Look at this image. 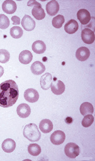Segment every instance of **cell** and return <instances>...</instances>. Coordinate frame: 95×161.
Masks as SVG:
<instances>
[{
	"label": "cell",
	"mask_w": 95,
	"mask_h": 161,
	"mask_svg": "<svg viewBox=\"0 0 95 161\" xmlns=\"http://www.w3.org/2000/svg\"><path fill=\"white\" fill-rule=\"evenodd\" d=\"M19 95L18 86L13 80H8L0 84V106L8 108L13 106Z\"/></svg>",
	"instance_id": "cell-1"
},
{
	"label": "cell",
	"mask_w": 95,
	"mask_h": 161,
	"mask_svg": "<svg viewBox=\"0 0 95 161\" xmlns=\"http://www.w3.org/2000/svg\"><path fill=\"white\" fill-rule=\"evenodd\" d=\"M23 134L24 137L30 142H37L41 138V134L35 124H29L25 125Z\"/></svg>",
	"instance_id": "cell-2"
},
{
	"label": "cell",
	"mask_w": 95,
	"mask_h": 161,
	"mask_svg": "<svg viewBox=\"0 0 95 161\" xmlns=\"http://www.w3.org/2000/svg\"><path fill=\"white\" fill-rule=\"evenodd\" d=\"M64 152L66 156L72 159H74L79 156L80 153V148L78 145L70 142L66 145Z\"/></svg>",
	"instance_id": "cell-3"
},
{
	"label": "cell",
	"mask_w": 95,
	"mask_h": 161,
	"mask_svg": "<svg viewBox=\"0 0 95 161\" xmlns=\"http://www.w3.org/2000/svg\"><path fill=\"white\" fill-rule=\"evenodd\" d=\"M66 140V134L64 132L60 130L54 131L50 136L51 142L55 145L62 144Z\"/></svg>",
	"instance_id": "cell-4"
},
{
	"label": "cell",
	"mask_w": 95,
	"mask_h": 161,
	"mask_svg": "<svg viewBox=\"0 0 95 161\" xmlns=\"http://www.w3.org/2000/svg\"><path fill=\"white\" fill-rule=\"evenodd\" d=\"M81 38L83 42L85 43L92 44L95 41V33L93 31L89 28H85L82 31Z\"/></svg>",
	"instance_id": "cell-5"
},
{
	"label": "cell",
	"mask_w": 95,
	"mask_h": 161,
	"mask_svg": "<svg viewBox=\"0 0 95 161\" xmlns=\"http://www.w3.org/2000/svg\"><path fill=\"white\" fill-rule=\"evenodd\" d=\"M24 97L27 102L33 103L38 101L39 98V94L36 90L30 88L25 90Z\"/></svg>",
	"instance_id": "cell-6"
},
{
	"label": "cell",
	"mask_w": 95,
	"mask_h": 161,
	"mask_svg": "<svg viewBox=\"0 0 95 161\" xmlns=\"http://www.w3.org/2000/svg\"><path fill=\"white\" fill-rule=\"evenodd\" d=\"M21 24L24 30L26 31H32L35 28L36 26V22L32 18L28 15H25L23 18Z\"/></svg>",
	"instance_id": "cell-7"
},
{
	"label": "cell",
	"mask_w": 95,
	"mask_h": 161,
	"mask_svg": "<svg viewBox=\"0 0 95 161\" xmlns=\"http://www.w3.org/2000/svg\"><path fill=\"white\" fill-rule=\"evenodd\" d=\"M91 52L89 49L87 47H80L76 52V58L77 59L81 61L84 62L87 60L90 56Z\"/></svg>",
	"instance_id": "cell-8"
},
{
	"label": "cell",
	"mask_w": 95,
	"mask_h": 161,
	"mask_svg": "<svg viewBox=\"0 0 95 161\" xmlns=\"http://www.w3.org/2000/svg\"><path fill=\"white\" fill-rule=\"evenodd\" d=\"M17 114L22 119H26L28 117L31 113V109L30 106L25 104L22 103L18 106L17 109Z\"/></svg>",
	"instance_id": "cell-9"
},
{
	"label": "cell",
	"mask_w": 95,
	"mask_h": 161,
	"mask_svg": "<svg viewBox=\"0 0 95 161\" xmlns=\"http://www.w3.org/2000/svg\"><path fill=\"white\" fill-rule=\"evenodd\" d=\"M2 8L4 13L13 14L17 10V4L13 0H6L2 5Z\"/></svg>",
	"instance_id": "cell-10"
},
{
	"label": "cell",
	"mask_w": 95,
	"mask_h": 161,
	"mask_svg": "<svg viewBox=\"0 0 95 161\" xmlns=\"http://www.w3.org/2000/svg\"><path fill=\"white\" fill-rule=\"evenodd\" d=\"M77 18L82 25H87L91 21V14L85 9H81L77 13Z\"/></svg>",
	"instance_id": "cell-11"
},
{
	"label": "cell",
	"mask_w": 95,
	"mask_h": 161,
	"mask_svg": "<svg viewBox=\"0 0 95 161\" xmlns=\"http://www.w3.org/2000/svg\"><path fill=\"white\" fill-rule=\"evenodd\" d=\"M40 86L41 89L47 90L50 89L53 83V77L49 73H46L40 78Z\"/></svg>",
	"instance_id": "cell-12"
},
{
	"label": "cell",
	"mask_w": 95,
	"mask_h": 161,
	"mask_svg": "<svg viewBox=\"0 0 95 161\" xmlns=\"http://www.w3.org/2000/svg\"><path fill=\"white\" fill-rule=\"evenodd\" d=\"M52 92L56 95H61L66 90L64 83L61 80L54 81L51 86Z\"/></svg>",
	"instance_id": "cell-13"
},
{
	"label": "cell",
	"mask_w": 95,
	"mask_h": 161,
	"mask_svg": "<svg viewBox=\"0 0 95 161\" xmlns=\"http://www.w3.org/2000/svg\"><path fill=\"white\" fill-rule=\"evenodd\" d=\"M59 9L58 2L55 0L51 1L46 5V11L50 16L55 15L58 13Z\"/></svg>",
	"instance_id": "cell-14"
},
{
	"label": "cell",
	"mask_w": 95,
	"mask_h": 161,
	"mask_svg": "<svg viewBox=\"0 0 95 161\" xmlns=\"http://www.w3.org/2000/svg\"><path fill=\"white\" fill-rule=\"evenodd\" d=\"M16 148V142L14 140L8 138L4 140L2 144V149L7 153H13Z\"/></svg>",
	"instance_id": "cell-15"
},
{
	"label": "cell",
	"mask_w": 95,
	"mask_h": 161,
	"mask_svg": "<svg viewBox=\"0 0 95 161\" xmlns=\"http://www.w3.org/2000/svg\"><path fill=\"white\" fill-rule=\"evenodd\" d=\"M32 14L33 17L37 20H42L45 17V14L44 9L42 8L41 4L38 3L37 5H34L32 11Z\"/></svg>",
	"instance_id": "cell-16"
},
{
	"label": "cell",
	"mask_w": 95,
	"mask_h": 161,
	"mask_svg": "<svg viewBox=\"0 0 95 161\" xmlns=\"http://www.w3.org/2000/svg\"><path fill=\"white\" fill-rule=\"evenodd\" d=\"M39 128L43 133L47 134L53 130V124L50 119H44L39 124Z\"/></svg>",
	"instance_id": "cell-17"
},
{
	"label": "cell",
	"mask_w": 95,
	"mask_h": 161,
	"mask_svg": "<svg viewBox=\"0 0 95 161\" xmlns=\"http://www.w3.org/2000/svg\"><path fill=\"white\" fill-rule=\"evenodd\" d=\"M33 59L32 53L28 50H25L21 52L19 55V60L21 64H28L31 62Z\"/></svg>",
	"instance_id": "cell-18"
},
{
	"label": "cell",
	"mask_w": 95,
	"mask_h": 161,
	"mask_svg": "<svg viewBox=\"0 0 95 161\" xmlns=\"http://www.w3.org/2000/svg\"><path fill=\"white\" fill-rule=\"evenodd\" d=\"M79 28L78 22L75 19H71L64 26V30L66 33L69 34H73L75 33Z\"/></svg>",
	"instance_id": "cell-19"
},
{
	"label": "cell",
	"mask_w": 95,
	"mask_h": 161,
	"mask_svg": "<svg viewBox=\"0 0 95 161\" xmlns=\"http://www.w3.org/2000/svg\"><path fill=\"white\" fill-rule=\"evenodd\" d=\"M31 72L35 75H40L45 70V66L39 61H36L31 66Z\"/></svg>",
	"instance_id": "cell-20"
},
{
	"label": "cell",
	"mask_w": 95,
	"mask_h": 161,
	"mask_svg": "<svg viewBox=\"0 0 95 161\" xmlns=\"http://www.w3.org/2000/svg\"><path fill=\"white\" fill-rule=\"evenodd\" d=\"M32 49L34 53L37 54H42L45 52L46 45L42 41H36L32 44Z\"/></svg>",
	"instance_id": "cell-21"
},
{
	"label": "cell",
	"mask_w": 95,
	"mask_h": 161,
	"mask_svg": "<svg viewBox=\"0 0 95 161\" xmlns=\"http://www.w3.org/2000/svg\"><path fill=\"white\" fill-rule=\"evenodd\" d=\"M93 106L90 103L85 102L80 106V112L83 116L87 114H92L93 113Z\"/></svg>",
	"instance_id": "cell-22"
},
{
	"label": "cell",
	"mask_w": 95,
	"mask_h": 161,
	"mask_svg": "<svg viewBox=\"0 0 95 161\" xmlns=\"http://www.w3.org/2000/svg\"><path fill=\"white\" fill-rule=\"evenodd\" d=\"M29 154L33 157L38 156L41 153V147L37 144H31L28 147Z\"/></svg>",
	"instance_id": "cell-23"
},
{
	"label": "cell",
	"mask_w": 95,
	"mask_h": 161,
	"mask_svg": "<svg viewBox=\"0 0 95 161\" xmlns=\"http://www.w3.org/2000/svg\"><path fill=\"white\" fill-rule=\"evenodd\" d=\"M24 34V31L21 27L15 26L10 30V35L14 39L21 38Z\"/></svg>",
	"instance_id": "cell-24"
},
{
	"label": "cell",
	"mask_w": 95,
	"mask_h": 161,
	"mask_svg": "<svg viewBox=\"0 0 95 161\" xmlns=\"http://www.w3.org/2000/svg\"><path fill=\"white\" fill-rule=\"evenodd\" d=\"M65 22V18L63 15H58L54 17L52 20V25L54 28L59 29L62 27L63 24Z\"/></svg>",
	"instance_id": "cell-25"
},
{
	"label": "cell",
	"mask_w": 95,
	"mask_h": 161,
	"mask_svg": "<svg viewBox=\"0 0 95 161\" xmlns=\"http://www.w3.org/2000/svg\"><path fill=\"white\" fill-rule=\"evenodd\" d=\"M94 122V117L92 114H87L85 115L82 121V125L83 127L87 128L90 127Z\"/></svg>",
	"instance_id": "cell-26"
},
{
	"label": "cell",
	"mask_w": 95,
	"mask_h": 161,
	"mask_svg": "<svg viewBox=\"0 0 95 161\" xmlns=\"http://www.w3.org/2000/svg\"><path fill=\"white\" fill-rule=\"evenodd\" d=\"M10 59V53L6 49H0V63L6 64Z\"/></svg>",
	"instance_id": "cell-27"
},
{
	"label": "cell",
	"mask_w": 95,
	"mask_h": 161,
	"mask_svg": "<svg viewBox=\"0 0 95 161\" xmlns=\"http://www.w3.org/2000/svg\"><path fill=\"white\" fill-rule=\"evenodd\" d=\"M9 20L4 14H0V29L5 30L9 26Z\"/></svg>",
	"instance_id": "cell-28"
},
{
	"label": "cell",
	"mask_w": 95,
	"mask_h": 161,
	"mask_svg": "<svg viewBox=\"0 0 95 161\" xmlns=\"http://www.w3.org/2000/svg\"><path fill=\"white\" fill-rule=\"evenodd\" d=\"M13 22V25H19L20 24V18L17 16H13L11 18Z\"/></svg>",
	"instance_id": "cell-29"
},
{
	"label": "cell",
	"mask_w": 95,
	"mask_h": 161,
	"mask_svg": "<svg viewBox=\"0 0 95 161\" xmlns=\"http://www.w3.org/2000/svg\"><path fill=\"white\" fill-rule=\"evenodd\" d=\"M4 69L3 66H0V77L3 76V75H4Z\"/></svg>",
	"instance_id": "cell-30"
}]
</instances>
